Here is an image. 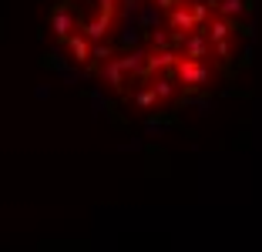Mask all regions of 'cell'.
<instances>
[{"mask_svg":"<svg viewBox=\"0 0 262 252\" xmlns=\"http://www.w3.org/2000/svg\"><path fill=\"white\" fill-rule=\"evenodd\" d=\"M47 24L71 68L118 104L162 115L232 74L249 0H54Z\"/></svg>","mask_w":262,"mask_h":252,"instance_id":"cell-1","label":"cell"}]
</instances>
